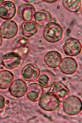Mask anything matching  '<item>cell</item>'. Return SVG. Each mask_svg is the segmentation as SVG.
Masks as SVG:
<instances>
[{"label": "cell", "instance_id": "6da1fadb", "mask_svg": "<svg viewBox=\"0 0 82 123\" xmlns=\"http://www.w3.org/2000/svg\"><path fill=\"white\" fill-rule=\"evenodd\" d=\"M63 27L57 22H50L44 27L43 30V37L50 44L59 42L63 38Z\"/></svg>", "mask_w": 82, "mask_h": 123}, {"label": "cell", "instance_id": "ffe728a7", "mask_svg": "<svg viewBox=\"0 0 82 123\" xmlns=\"http://www.w3.org/2000/svg\"><path fill=\"white\" fill-rule=\"evenodd\" d=\"M63 5L65 10L72 13H77L80 11L81 7V2L80 0H63Z\"/></svg>", "mask_w": 82, "mask_h": 123}, {"label": "cell", "instance_id": "603a6c76", "mask_svg": "<svg viewBox=\"0 0 82 123\" xmlns=\"http://www.w3.org/2000/svg\"><path fill=\"white\" fill-rule=\"evenodd\" d=\"M2 44H3V38L1 37V35H0V47H1Z\"/></svg>", "mask_w": 82, "mask_h": 123}, {"label": "cell", "instance_id": "ba28073f", "mask_svg": "<svg viewBox=\"0 0 82 123\" xmlns=\"http://www.w3.org/2000/svg\"><path fill=\"white\" fill-rule=\"evenodd\" d=\"M35 12V7L32 6L31 4H22L18 7L17 15L21 20L24 21V22H29L32 21L33 15Z\"/></svg>", "mask_w": 82, "mask_h": 123}, {"label": "cell", "instance_id": "8fae6325", "mask_svg": "<svg viewBox=\"0 0 82 123\" xmlns=\"http://www.w3.org/2000/svg\"><path fill=\"white\" fill-rule=\"evenodd\" d=\"M56 82V76L52 72L49 70H43L40 72L37 79V83L43 89H49Z\"/></svg>", "mask_w": 82, "mask_h": 123}, {"label": "cell", "instance_id": "52a82bcc", "mask_svg": "<svg viewBox=\"0 0 82 123\" xmlns=\"http://www.w3.org/2000/svg\"><path fill=\"white\" fill-rule=\"evenodd\" d=\"M27 86L25 80L17 79L13 80L11 85L9 87V92L12 97L15 98H21L26 95Z\"/></svg>", "mask_w": 82, "mask_h": 123}, {"label": "cell", "instance_id": "2e32d148", "mask_svg": "<svg viewBox=\"0 0 82 123\" xmlns=\"http://www.w3.org/2000/svg\"><path fill=\"white\" fill-rule=\"evenodd\" d=\"M51 93H53L60 101L65 99L69 94V89L63 82H55L51 86Z\"/></svg>", "mask_w": 82, "mask_h": 123}, {"label": "cell", "instance_id": "d6986e66", "mask_svg": "<svg viewBox=\"0 0 82 123\" xmlns=\"http://www.w3.org/2000/svg\"><path fill=\"white\" fill-rule=\"evenodd\" d=\"M14 80V74L9 70L0 71V89L6 90L9 89L10 86Z\"/></svg>", "mask_w": 82, "mask_h": 123}, {"label": "cell", "instance_id": "3957f363", "mask_svg": "<svg viewBox=\"0 0 82 123\" xmlns=\"http://www.w3.org/2000/svg\"><path fill=\"white\" fill-rule=\"evenodd\" d=\"M63 110L68 115H77L81 112L82 102L79 97L72 95L63 99Z\"/></svg>", "mask_w": 82, "mask_h": 123}, {"label": "cell", "instance_id": "277c9868", "mask_svg": "<svg viewBox=\"0 0 82 123\" xmlns=\"http://www.w3.org/2000/svg\"><path fill=\"white\" fill-rule=\"evenodd\" d=\"M22 62V56L17 52L12 51L4 54L2 56V64L7 69H15Z\"/></svg>", "mask_w": 82, "mask_h": 123}, {"label": "cell", "instance_id": "4fadbf2b", "mask_svg": "<svg viewBox=\"0 0 82 123\" xmlns=\"http://www.w3.org/2000/svg\"><path fill=\"white\" fill-rule=\"evenodd\" d=\"M44 61L45 65L50 68H57L62 61V56L58 51L51 50L44 55Z\"/></svg>", "mask_w": 82, "mask_h": 123}, {"label": "cell", "instance_id": "44dd1931", "mask_svg": "<svg viewBox=\"0 0 82 123\" xmlns=\"http://www.w3.org/2000/svg\"><path fill=\"white\" fill-rule=\"evenodd\" d=\"M6 106V102H5V98L4 96L0 95V113H2L4 110Z\"/></svg>", "mask_w": 82, "mask_h": 123}, {"label": "cell", "instance_id": "7c38bea8", "mask_svg": "<svg viewBox=\"0 0 82 123\" xmlns=\"http://www.w3.org/2000/svg\"><path fill=\"white\" fill-rule=\"evenodd\" d=\"M40 74V70L37 66L33 64H27L21 69V74L23 80L28 82H32L38 79V75Z\"/></svg>", "mask_w": 82, "mask_h": 123}, {"label": "cell", "instance_id": "9c48e42d", "mask_svg": "<svg viewBox=\"0 0 82 123\" xmlns=\"http://www.w3.org/2000/svg\"><path fill=\"white\" fill-rule=\"evenodd\" d=\"M16 7L11 1H3L0 4V18L4 21H10L15 15Z\"/></svg>", "mask_w": 82, "mask_h": 123}, {"label": "cell", "instance_id": "5bb4252c", "mask_svg": "<svg viewBox=\"0 0 82 123\" xmlns=\"http://www.w3.org/2000/svg\"><path fill=\"white\" fill-rule=\"evenodd\" d=\"M33 19H34V22L37 24V26L44 27L51 22L52 16L51 14L49 11L43 10L35 12L34 15H33Z\"/></svg>", "mask_w": 82, "mask_h": 123}, {"label": "cell", "instance_id": "7a4b0ae2", "mask_svg": "<svg viewBox=\"0 0 82 123\" xmlns=\"http://www.w3.org/2000/svg\"><path fill=\"white\" fill-rule=\"evenodd\" d=\"M38 101L41 110L44 111H56L60 106V100L50 92H43Z\"/></svg>", "mask_w": 82, "mask_h": 123}, {"label": "cell", "instance_id": "e0dca14e", "mask_svg": "<svg viewBox=\"0 0 82 123\" xmlns=\"http://www.w3.org/2000/svg\"><path fill=\"white\" fill-rule=\"evenodd\" d=\"M14 48L21 56H26L30 49L28 39L25 37H20V38H16V40L14 44Z\"/></svg>", "mask_w": 82, "mask_h": 123}, {"label": "cell", "instance_id": "8992f818", "mask_svg": "<svg viewBox=\"0 0 82 123\" xmlns=\"http://www.w3.org/2000/svg\"><path fill=\"white\" fill-rule=\"evenodd\" d=\"M18 33V26L14 21H4L0 26V35L3 38L10 39Z\"/></svg>", "mask_w": 82, "mask_h": 123}, {"label": "cell", "instance_id": "cb8c5ba5", "mask_svg": "<svg viewBox=\"0 0 82 123\" xmlns=\"http://www.w3.org/2000/svg\"><path fill=\"white\" fill-rule=\"evenodd\" d=\"M2 3H3V1H2V0H0V4H2Z\"/></svg>", "mask_w": 82, "mask_h": 123}, {"label": "cell", "instance_id": "30bf717a", "mask_svg": "<svg viewBox=\"0 0 82 123\" xmlns=\"http://www.w3.org/2000/svg\"><path fill=\"white\" fill-rule=\"evenodd\" d=\"M60 71L63 74L66 75H71L74 74L77 71V68H78V63L73 57L67 56V57L63 58L59 64Z\"/></svg>", "mask_w": 82, "mask_h": 123}, {"label": "cell", "instance_id": "7402d4cb", "mask_svg": "<svg viewBox=\"0 0 82 123\" xmlns=\"http://www.w3.org/2000/svg\"><path fill=\"white\" fill-rule=\"evenodd\" d=\"M44 2L48 3V4H53V3H56V0H53V1H48V0H44Z\"/></svg>", "mask_w": 82, "mask_h": 123}, {"label": "cell", "instance_id": "ac0fdd59", "mask_svg": "<svg viewBox=\"0 0 82 123\" xmlns=\"http://www.w3.org/2000/svg\"><path fill=\"white\" fill-rule=\"evenodd\" d=\"M21 34L25 38H30L35 35L38 32V26L34 21H29V22H24L21 26Z\"/></svg>", "mask_w": 82, "mask_h": 123}, {"label": "cell", "instance_id": "9a60e30c", "mask_svg": "<svg viewBox=\"0 0 82 123\" xmlns=\"http://www.w3.org/2000/svg\"><path fill=\"white\" fill-rule=\"evenodd\" d=\"M43 93V88L38 83H32L27 86L26 95L27 99L31 102H37Z\"/></svg>", "mask_w": 82, "mask_h": 123}, {"label": "cell", "instance_id": "5b68a950", "mask_svg": "<svg viewBox=\"0 0 82 123\" xmlns=\"http://www.w3.org/2000/svg\"><path fill=\"white\" fill-rule=\"evenodd\" d=\"M63 51L68 56H76L81 52V44L75 38H69L63 44Z\"/></svg>", "mask_w": 82, "mask_h": 123}]
</instances>
